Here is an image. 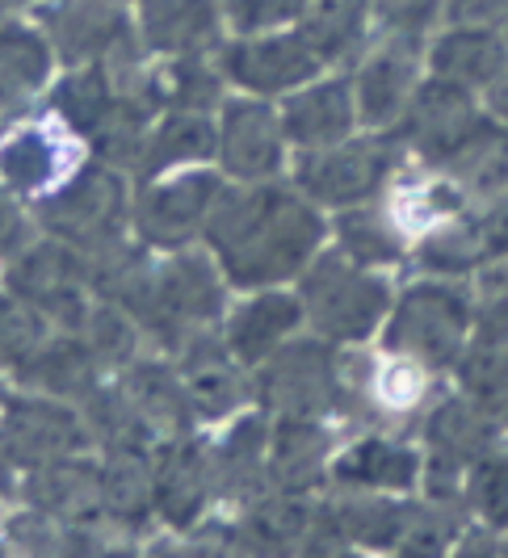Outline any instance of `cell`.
<instances>
[{
	"label": "cell",
	"instance_id": "8992f818",
	"mask_svg": "<svg viewBox=\"0 0 508 558\" xmlns=\"http://www.w3.org/2000/svg\"><path fill=\"white\" fill-rule=\"evenodd\" d=\"M56 51L47 43V34L26 22H4L0 26V131L22 122L43 88L51 84Z\"/></svg>",
	"mask_w": 508,
	"mask_h": 558
},
{
	"label": "cell",
	"instance_id": "9a60e30c",
	"mask_svg": "<svg viewBox=\"0 0 508 558\" xmlns=\"http://www.w3.org/2000/svg\"><path fill=\"white\" fill-rule=\"evenodd\" d=\"M26 4H34V0H0V26H4V22H13Z\"/></svg>",
	"mask_w": 508,
	"mask_h": 558
},
{
	"label": "cell",
	"instance_id": "7a4b0ae2",
	"mask_svg": "<svg viewBox=\"0 0 508 558\" xmlns=\"http://www.w3.org/2000/svg\"><path fill=\"white\" fill-rule=\"evenodd\" d=\"M126 194L113 168H76L59 190L38 197V227L76 252L118 240Z\"/></svg>",
	"mask_w": 508,
	"mask_h": 558
},
{
	"label": "cell",
	"instance_id": "6da1fadb",
	"mask_svg": "<svg viewBox=\"0 0 508 558\" xmlns=\"http://www.w3.org/2000/svg\"><path fill=\"white\" fill-rule=\"evenodd\" d=\"M17 299H26L34 311H43L51 324L63 328H81L85 319V286H88V260L72 244H63L56 235L22 244L4 260V281Z\"/></svg>",
	"mask_w": 508,
	"mask_h": 558
},
{
	"label": "cell",
	"instance_id": "5bb4252c",
	"mask_svg": "<svg viewBox=\"0 0 508 558\" xmlns=\"http://www.w3.org/2000/svg\"><path fill=\"white\" fill-rule=\"evenodd\" d=\"M26 244V210H22V197L13 190H4L0 181V265L13 256V252Z\"/></svg>",
	"mask_w": 508,
	"mask_h": 558
},
{
	"label": "cell",
	"instance_id": "4fadbf2b",
	"mask_svg": "<svg viewBox=\"0 0 508 558\" xmlns=\"http://www.w3.org/2000/svg\"><path fill=\"white\" fill-rule=\"evenodd\" d=\"M126 403L135 408V416L143 424H172L177 420V383H172L165 369H152V365H140L131 369L126 378Z\"/></svg>",
	"mask_w": 508,
	"mask_h": 558
},
{
	"label": "cell",
	"instance_id": "5b68a950",
	"mask_svg": "<svg viewBox=\"0 0 508 558\" xmlns=\"http://www.w3.org/2000/svg\"><path fill=\"white\" fill-rule=\"evenodd\" d=\"M34 26L72 68L106 63L131 38V22L118 0H43L34 4Z\"/></svg>",
	"mask_w": 508,
	"mask_h": 558
},
{
	"label": "cell",
	"instance_id": "e0dca14e",
	"mask_svg": "<svg viewBox=\"0 0 508 558\" xmlns=\"http://www.w3.org/2000/svg\"><path fill=\"white\" fill-rule=\"evenodd\" d=\"M0 550H4V542H0Z\"/></svg>",
	"mask_w": 508,
	"mask_h": 558
},
{
	"label": "cell",
	"instance_id": "52a82bcc",
	"mask_svg": "<svg viewBox=\"0 0 508 558\" xmlns=\"http://www.w3.org/2000/svg\"><path fill=\"white\" fill-rule=\"evenodd\" d=\"M210 210V181L206 177H177V181H160L140 197L135 206V227L143 231L147 244H185L198 223Z\"/></svg>",
	"mask_w": 508,
	"mask_h": 558
},
{
	"label": "cell",
	"instance_id": "8fae6325",
	"mask_svg": "<svg viewBox=\"0 0 508 558\" xmlns=\"http://www.w3.org/2000/svg\"><path fill=\"white\" fill-rule=\"evenodd\" d=\"M210 151V126L198 122L194 113H172L160 131L147 135V147H143V168L160 172V168H177L185 160H198Z\"/></svg>",
	"mask_w": 508,
	"mask_h": 558
},
{
	"label": "cell",
	"instance_id": "277c9868",
	"mask_svg": "<svg viewBox=\"0 0 508 558\" xmlns=\"http://www.w3.org/2000/svg\"><path fill=\"white\" fill-rule=\"evenodd\" d=\"M76 131L51 122H13L0 131V181L17 197H47L76 172Z\"/></svg>",
	"mask_w": 508,
	"mask_h": 558
},
{
	"label": "cell",
	"instance_id": "7c38bea8",
	"mask_svg": "<svg viewBox=\"0 0 508 558\" xmlns=\"http://www.w3.org/2000/svg\"><path fill=\"white\" fill-rule=\"evenodd\" d=\"M278 160V147L269 140V122L256 110H235L227 122V165L244 177H256Z\"/></svg>",
	"mask_w": 508,
	"mask_h": 558
},
{
	"label": "cell",
	"instance_id": "ba28073f",
	"mask_svg": "<svg viewBox=\"0 0 508 558\" xmlns=\"http://www.w3.org/2000/svg\"><path fill=\"white\" fill-rule=\"evenodd\" d=\"M93 369L97 357L88 353L85 340H72V336H51L34 357H29L17 374V387L34 395H51V399H81L93 391Z\"/></svg>",
	"mask_w": 508,
	"mask_h": 558
},
{
	"label": "cell",
	"instance_id": "3957f363",
	"mask_svg": "<svg viewBox=\"0 0 508 558\" xmlns=\"http://www.w3.org/2000/svg\"><path fill=\"white\" fill-rule=\"evenodd\" d=\"M85 441L81 420L51 395H4L0 399V453L13 471H38L72 458Z\"/></svg>",
	"mask_w": 508,
	"mask_h": 558
},
{
	"label": "cell",
	"instance_id": "9c48e42d",
	"mask_svg": "<svg viewBox=\"0 0 508 558\" xmlns=\"http://www.w3.org/2000/svg\"><path fill=\"white\" fill-rule=\"evenodd\" d=\"M210 0H140V29L156 51L185 56L210 34Z\"/></svg>",
	"mask_w": 508,
	"mask_h": 558
},
{
	"label": "cell",
	"instance_id": "30bf717a",
	"mask_svg": "<svg viewBox=\"0 0 508 558\" xmlns=\"http://www.w3.org/2000/svg\"><path fill=\"white\" fill-rule=\"evenodd\" d=\"M47 340L51 319L17 299L9 286H0V369H22Z\"/></svg>",
	"mask_w": 508,
	"mask_h": 558
},
{
	"label": "cell",
	"instance_id": "2e32d148",
	"mask_svg": "<svg viewBox=\"0 0 508 558\" xmlns=\"http://www.w3.org/2000/svg\"><path fill=\"white\" fill-rule=\"evenodd\" d=\"M9 471H13V466H9V458L0 453V508H4V500H9V487H13V483H9Z\"/></svg>",
	"mask_w": 508,
	"mask_h": 558
}]
</instances>
